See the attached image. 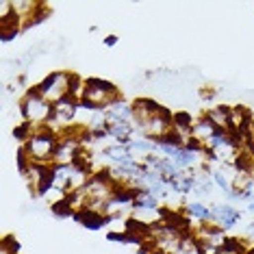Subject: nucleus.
Masks as SVG:
<instances>
[{
  "label": "nucleus",
  "instance_id": "obj_1",
  "mask_svg": "<svg viewBox=\"0 0 254 254\" xmlns=\"http://www.w3.org/2000/svg\"><path fill=\"white\" fill-rule=\"evenodd\" d=\"M57 143H59V135L46 126V128H35L28 141L22 143V150L28 157V161L35 165H55V152Z\"/></svg>",
  "mask_w": 254,
  "mask_h": 254
},
{
  "label": "nucleus",
  "instance_id": "obj_2",
  "mask_svg": "<svg viewBox=\"0 0 254 254\" xmlns=\"http://www.w3.org/2000/svg\"><path fill=\"white\" fill-rule=\"evenodd\" d=\"M18 109L22 122L31 124L33 128H46V126H50V120H53L55 105H50L35 87H28L26 94L20 98Z\"/></svg>",
  "mask_w": 254,
  "mask_h": 254
},
{
  "label": "nucleus",
  "instance_id": "obj_3",
  "mask_svg": "<svg viewBox=\"0 0 254 254\" xmlns=\"http://www.w3.org/2000/svg\"><path fill=\"white\" fill-rule=\"evenodd\" d=\"M118 98H122V94L113 83L102 78H85V89L80 102H87L89 107L98 109V111H105Z\"/></svg>",
  "mask_w": 254,
  "mask_h": 254
},
{
  "label": "nucleus",
  "instance_id": "obj_4",
  "mask_svg": "<svg viewBox=\"0 0 254 254\" xmlns=\"http://www.w3.org/2000/svg\"><path fill=\"white\" fill-rule=\"evenodd\" d=\"M72 76L74 72L70 70H57L50 72L48 76L42 78V83L35 85V89L42 94L50 105H57V102L70 98V89H72Z\"/></svg>",
  "mask_w": 254,
  "mask_h": 254
},
{
  "label": "nucleus",
  "instance_id": "obj_5",
  "mask_svg": "<svg viewBox=\"0 0 254 254\" xmlns=\"http://www.w3.org/2000/svg\"><path fill=\"white\" fill-rule=\"evenodd\" d=\"M241 215H244V213L237 209L235 204H230V202H224V204H211V219L209 222L228 233L230 228L241 222Z\"/></svg>",
  "mask_w": 254,
  "mask_h": 254
},
{
  "label": "nucleus",
  "instance_id": "obj_6",
  "mask_svg": "<svg viewBox=\"0 0 254 254\" xmlns=\"http://www.w3.org/2000/svg\"><path fill=\"white\" fill-rule=\"evenodd\" d=\"M215 132H217V126L213 124L206 115H200V118L193 122V126H191V139L198 141L202 148H206L209 146V141L215 137Z\"/></svg>",
  "mask_w": 254,
  "mask_h": 254
},
{
  "label": "nucleus",
  "instance_id": "obj_7",
  "mask_svg": "<svg viewBox=\"0 0 254 254\" xmlns=\"http://www.w3.org/2000/svg\"><path fill=\"white\" fill-rule=\"evenodd\" d=\"M185 215H187L191 222H198V224H206L211 219V204L202 200H191L183 206Z\"/></svg>",
  "mask_w": 254,
  "mask_h": 254
},
{
  "label": "nucleus",
  "instance_id": "obj_8",
  "mask_svg": "<svg viewBox=\"0 0 254 254\" xmlns=\"http://www.w3.org/2000/svg\"><path fill=\"white\" fill-rule=\"evenodd\" d=\"M204 115L211 120L213 124L217 126V130H226V132H230V107L215 105V107L206 109Z\"/></svg>",
  "mask_w": 254,
  "mask_h": 254
},
{
  "label": "nucleus",
  "instance_id": "obj_9",
  "mask_svg": "<svg viewBox=\"0 0 254 254\" xmlns=\"http://www.w3.org/2000/svg\"><path fill=\"white\" fill-rule=\"evenodd\" d=\"M176 254H206V252H204V248L200 246V241L195 239V235L187 233L183 237V244H181V248H178Z\"/></svg>",
  "mask_w": 254,
  "mask_h": 254
},
{
  "label": "nucleus",
  "instance_id": "obj_10",
  "mask_svg": "<svg viewBox=\"0 0 254 254\" xmlns=\"http://www.w3.org/2000/svg\"><path fill=\"white\" fill-rule=\"evenodd\" d=\"M18 250H20V246L13 237H4L2 244H0V254H18Z\"/></svg>",
  "mask_w": 254,
  "mask_h": 254
},
{
  "label": "nucleus",
  "instance_id": "obj_11",
  "mask_svg": "<svg viewBox=\"0 0 254 254\" xmlns=\"http://www.w3.org/2000/svg\"><path fill=\"white\" fill-rule=\"evenodd\" d=\"M105 44H107V46H115V44H118V37H115V35L107 37V39H105Z\"/></svg>",
  "mask_w": 254,
  "mask_h": 254
},
{
  "label": "nucleus",
  "instance_id": "obj_12",
  "mask_svg": "<svg viewBox=\"0 0 254 254\" xmlns=\"http://www.w3.org/2000/svg\"><path fill=\"white\" fill-rule=\"evenodd\" d=\"M248 211H250V213H254V200L250 202V204H248Z\"/></svg>",
  "mask_w": 254,
  "mask_h": 254
}]
</instances>
